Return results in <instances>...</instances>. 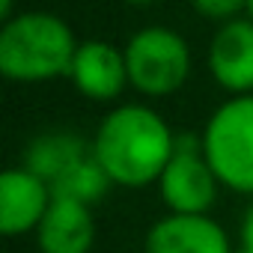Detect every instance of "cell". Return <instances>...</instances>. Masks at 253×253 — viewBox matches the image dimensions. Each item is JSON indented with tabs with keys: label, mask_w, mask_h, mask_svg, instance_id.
Listing matches in <instances>:
<instances>
[{
	"label": "cell",
	"mask_w": 253,
	"mask_h": 253,
	"mask_svg": "<svg viewBox=\"0 0 253 253\" xmlns=\"http://www.w3.org/2000/svg\"><path fill=\"white\" fill-rule=\"evenodd\" d=\"M176 137L179 134L155 107L119 104L101 116L89 140L110 185L137 191L158 185L176 152Z\"/></svg>",
	"instance_id": "obj_1"
},
{
	"label": "cell",
	"mask_w": 253,
	"mask_h": 253,
	"mask_svg": "<svg viewBox=\"0 0 253 253\" xmlns=\"http://www.w3.org/2000/svg\"><path fill=\"white\" fill-rule=\"evenodd\" d=\"M78 36L54 12H18L0 27V75L15 84L69 78Z\"/></svg>",
	"instance_id": "obj_2"
},
{
	"label": "cell",
	"mask_w": 253,
	"mask_h": 253,
	"mask_svg": "<svg viewBox=\"0 0 253 253\" xmlns=\"http://www.w3.org/2000/svg\"><path fill=\"white\" fill-rule=\"evenodd\" d=\"M21 167L36 173L54 197L95 206L113 185L101 170L92 140L69 128H54L33 137L21 155Z\"/></svg>",
	"instance_id": "obj_3"
},
{
	"label": "cell",
	"mask_w": 253,
	"mask_h": 253,
	"mask_svg": "<svg viewBox=\"0 0 253 253\" xmlns=\"http://www.w3.org/2000/svg\"><path fill=\"white\" fill-rule=\"evenodd\" d=\"M122 54L128 69V86L143 98L176 95L194 72L191 45L179 30L164 24H146L134 30Z\"/></svg>",
	"instance_id": "obj_4"
},
{
	"label": "cell",
	"mask_w": 253,
	"mask_h": 253,
	"mask_svg": "<svg viewBox=\"0 0 253 253\" xmlns=\"http://www.w3.org/2000/svg\"><path fill=\"white\" fill-rule=\"evenodd\" d=\"M203 152L217 182L253 200V95H229L200 131Z\"/></svg>",
	"instance_id": "obj_5"
},
{
	"label": "cell",
	"mask_w": 253,
	"mask_h": 253,
	"mask_svg": "<svg viewBox=\"0 0 253 253\" xmlns=\"http://www.w3.org/2000/svg\"><path fill=\"white\" fill-rule=\"evenodd\" d=\"M155 188L161 194V203L173 214H209L214 209L223 185L217 182V176L203 152L200 134L176 137V152H173L170 164L164 167Z\"/></svg>",
	"instance_id": "obj_6"
},
{
	"label": "cell",
	"mask_w": 253,
	"mask_h": 253,
	"mask_svg": "<svg viewBox=\"0 0 253 253\" xmlns=\"http://www.w3.org/2000/svg\"><path fill=\"white\" fill-rule=\"evenodd\" d=\"M214 84L229 95H253V18L241 15L214 30L206 48Z\"/></svg>",
	"instance_id": "obj_7"
},
{
	"label": "cell",
	"mask_w": 253,
	"mask_h": 253,
	"mask_svg": "<svg viewBox=\"0 0 253 253\" xmlns=\"http://www.w3.org/2000/svg\"><path fill=\"white\" fill-rule=\"evenodd\" d=\"M143 253H235V247L223 223L211 214L167 211L149 226Z\"/></svg>",
	"instance_id": "obj_8"
},
{
	"label": "cell",
	"mask_w": 253,
	"mask_h": 253,
	"mask_svg": "<svg viewBox=\"0 0 253 253\" xmlns=\"http://www.w3.org/2000/svg\"><path fill=\"white\" fill-rule=\"evenodd\" d=\"M72 86L89 101H116L122 89L128 86V69L125 54L107 39H86L78 45L72 69Z\"/></svg>",
	"instance_id": "obj_9"
},
{
	"label": "cell",
	"mask_w": 253,
	"mask_h": 253,
	"mask_svg": "<svg viewBox=\"0 0 253 253\" xmlns=\"http://www.w3.org/2000/svg\"><path fill=\"white\" fill-rule=\"evenodd\" d=\"M54 203L51 188L27 167H9L0 176V232L18 238L36 232Z\"/></svg>",
	"instance_id": "obj_10"
},
{
	"label": "cell",
	"mask_w": 253,
	"mask_h": 253,
	"mask_svg": "<svg viewBox=\"0 0 253 253\" xmlns=\"http://www.w3.org/2000/svg\"><path fill=\"white\" fill-rule=\"evenodd\" d=\"M33 238H36L39 253H92L95 247L92 206L66 200V197H54Z\"/></svg>",
	"instance_id": "obj_11"
},
{
	"label": "cell",
	"mask_w": 253,
	"mask_h": 253,
	"mask_svg": "<svg viewBox=\"0 0 253 253\" xmlns=\"http://www.w3.org/2000/svg\"><path fill=\"white\" fill-rule=\"evenodd\" d=\"M188 3L194 6V12L200 18L214 21L217 27L247 15V0H188Z\"/></svg>",
	"instance_id": "obj_12"
},
{
	"label": "cell",
	"mask_w": 253,
	"mask_h": 253,
	"mask_svg": "<svg viewBox=\"0 0 253 253\" xmlns=\"http://www.w3.org/2000/svg\"><path fill=\"white\" fill-rule=\"evenodd\" d=\"M241 250L253 253V200H250V206L244 209V217H241Z\"/></svg>",
	"instance_id": "obj_13"
},
{
	"label": "cell",
	"mask_w": 253,
	"mask_h": 253,
	"mask_svg": "<svg viewBox=\"0 0 253 253\" xmlns=\"http://www.w3.org/2000/svg\"><path fill=\"white\" fill-rule=\"evenodd\" d=\"M18 12H15V0H0V18L3 21H9V18H15Z\"/></svg>",
	"instance_id": "obj_14"
},
{
	"label": "cell",
	"mask_w": 253,
	"mask_h": 253,
	"mask_svg": "<svg viewBox=\"0 0 253 253\" xmlns=\"http://www.w3.org/2000/svg\"><path fill=\"white\" fill-rule=\"evenodd\" d=\"M128 6H137V9H146V6H152V3H158V0H125Z\"/></svg>",
	"instance_id": "obj_15"
},
{
	"label": "cell",
	"mask_w": 253,
	"mask_h": 253,
	"mask_svg": "<svg viewBox=\"0 0 253 253\" xmlns=\"http://www.w3.org/2000/svg\"><path fill=\"white\" fill-rule=\"evenodd\" d=\"M247 18H253V0H247Z\"/></svg>",
	"instance_id": "obj_16"
},
{
	"label": "cell",
	"mask_w": 253,
	"mask_h": 253,
	"mask_svg": "<svg viewBox=\"0 0 253 253\" xmlns=\"http://www.w3.org/2000/svg\"><path fill=\"white\" fill-rule=\"evenodd\" d=\"M235 253H247V250H241V247H238V250H235Z\"/></svg>",
	"instance_id": "obj_17"
}]
</instances>
